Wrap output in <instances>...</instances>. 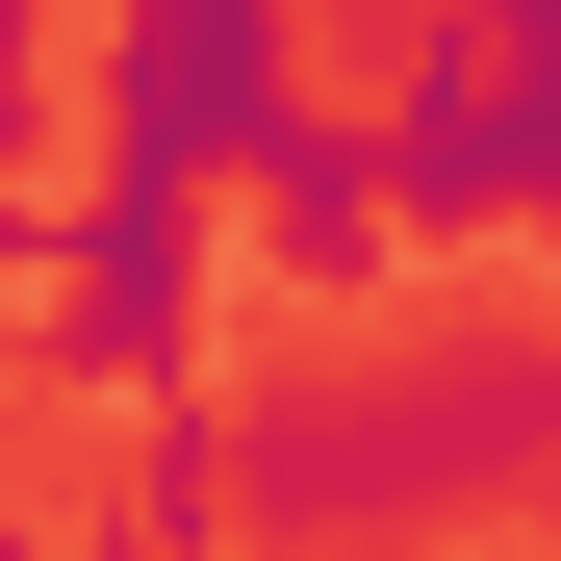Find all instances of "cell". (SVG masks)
<instances>
[{
    "label": "cell",
    "instance_id": "3957f363",
    "mask_svg": "<svg viewBox=\"0 0 561 561\" xmlns=\"http://www.w3.org/2000/svg\"><path fill=\"white\" fill-rule=\"evenodd\" d=\"M307 103L280 77V0H103V51H77V153L103 179H255V128Z\"/></svg>",
    "mask_w": 561,
    "mask_h": 561
},
{
    "label": "cell",
    "instance_id": "8992f818",
    "mask_svg": "<svg viewBox=\"0 0 561 561\" xmlns=\"http://www.w3.org/2000/svg\"><path fill=\"white\" fill-rule=\"evenodd\" d=\"M128 536H179V561L230 536V409H205V383H179V409H128Z\"/></svg>",
    "mask_w": 561,
    "mask_h": 561
},
{
    "label": "cell",
    "instance_id": "ba28073f",
    "mask_svg": "<svg viewBox=\"0 0 561 561\" xmlns=\"http://www.w3.org/2000/svg\"><path fill=\"white\" fill-rule=\"evenodd\" d=\"M51 128V0H0V153Z\"/></svg>",
    "mask_w": 561,
    "mask_h": 561
},
{
    "label": "cell",
    "instance_id": "7a4b0ae2",
    "mask_svg": "<svg viewBox=\"0 0 561 561\" xmlns=\"http://www.w3.org/2000/svg\"><path fill=\"white\" fill-rule=\"evenodd\" d=\"M51 383H103V409H179V383H205V307H230V230H205V179H103V153H77L51 179Z\"/></svg>",
    "mask_w": 561,
    "mask_h": 561
},
{
    "label": "cell",
    "instance_id": "52a82bcc",
    "mask_svg": "<svg viewBox=\"0 0 561 561\" xmlns=\"http://www.w3.org/2000/svg\"><path fill=\"white\" fill-rule=\"evenodd\" d=\"M511 128H536V230H511V255H536V280H561V26H536V51H511Z\"/></svg>",
    "mask_w": 561,
    "mask_h": 561
},
{
    "label": "cell",
    "instance_id": "5b68a950",
    "mask_svg": "<svg viewBox=\"0 0 561 561\" xmlns=\"http://www.w3.org/2000/svg\"><path fill=\"white\" fill-rule=\"evenodd\" d=\"M230 230H255L280 307H383V255H409L383 128H357V103H280V128H255V179H230Z\"/></svg>",
    "mask_w": 561,
    "mask_h": 561
},
{
    "label": "cell",
    "instance_id": "277c9868",
    "mask_svg": "<svg viewBox=\"0 0 561 561\" xmlns=\"http://www.w3.org/2000/svg\"><path fill=\"white\" fill-rule=\"evenodd\" d=\"M383 205H409V255H485V230H536V128H511V26L485 0H383Z\"/></svg>",
    "mask_w": 561,
    "mask_h": 561
},
{
    "label": "cell",
    "instance_id": "6da1fadb",
    "mask_svg": "<svg viewBox=\"0 0 561 561\" xmlns=\"http://www.w3.org/2000/svg\"><path fill=\"white\" fill-rule=\"evenodd\" d=\"M511 485H561V307L383 332V357H307V383L230 409V536H280V561H434Z\"/></svg>",
    "mask_w": 561,
    "mask_h": 561
},
{
    "label": "cell",
    "instance_id": "9c48e42d",
    "mask_svg": "<svg viewBox=\"0 0 561 561\" xmlns=\"http://www.w3.org/2000/svg\"><path fill=\"white\" fill-rule=\"evenodd\" d=\"M0 561H179V536H0Z\"/></svg>",
    "mask_w": 561,
    "mask_h": 561
}]
</instances>
